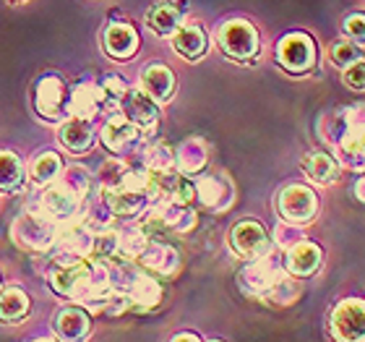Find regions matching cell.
<instances>
[{
  "mask_svg": "<svg viewBox=\"0 0 365 342\" xmlns=\"http://www.w3.org/2000/svg\"><path fill=\"white\" fill-rule=\"evenodd\" d=\"M55 236H58V220H53L42 209H29L19 214L11 228L14 243L26 251H50L55 246Z\"/></svg>",
  "mask_w": 365,
  "mask_h": 342,
  "instance_id": "obj_1",
  "label": "cell"
},
{
  "mask_svg": "<svg viewBox=\"0 0 365 342\" xmlns=\"http://www.w3.org/2000/svg\"><path fill=\"white\" fill-rule=\"evenodd\" d=\"M334 141L342 157L352 165L365 162V105H352L339 110L334 118Z\"/></svg>",
  "mask_w": 365,
  "mask_h": 342,
  "instance_id": "obj_2",
  "label": "cell"
},
{
  "mask_svg": "<svg viewBox=\"0 0 365 342\" xmlns=\"http://www.w3.org/2000/svg\"><path fill=\"white\" fill-rule=\"evenodd\" d=\"M220 47L225 50L227 58L232 61H251L259 55V31L253 26L251 21H245V19H230L220 26Z\"/></svg>",
  "mask_w": 365,
  "mask_h": 342,
  "instance_id": "obj_3",
  "label": "cell"
},
{
  "mask_svg": "<svg viewBox=\"0 0 365 342\" xmlns=\"http://www.w3.org/2000/svg\"><path fill=\"white\" fill-rule=\"evenodd\" d=\"M68 99L71 94L66 89V81L55 74L39 79L37 86H34V107L45 121H66Z\"/></svg>",
  "mask_w": 365,
  "mask_h": 342,
  "instance_id": "obj_4",
  "label": "cell"
},
{
  "mask_svg": "<svg viewBox=\"0 0 365 342\" xmlns=\"http://www.w3.org/2000/svg\"><path fill=\"white\" fill-rule=\"evenodd\" d=\"M277 63L289 74H308L316 66V45L303 31H292L277 47Z\"/></svg>",
  "mask_w": 365,
  "mask_h": 342,
  "instance_id": "obj_5",
  "label": "cell"
},
{
  "mask_svg": "<svg viewBox=\"0 0 365 342\" xmlns=\"http://www.w3.org/2000/svg\"><path fill=\"white\" fill-rule=\"evenodd\" d=\"M91 243H94V230L84 220H61L58 222V236L55 246L61 251V258H86L91 256Z\"/></svg>",
  "mask_w": 365,
  "mask_h": 342,
  "instance_id": "obj_6",
  "label": "cell"
},
{
  "mask_svg": "<svg viewBox=\"0 0 365 342\" xmlns=\"http://www.w3.org/2000/svg\"><path fill=\"white\" fill-rule=\"evenodd\" d=\"M138 141H141V129L133 121H128L123 113L110 115L107 123L102 126V144L115 157L130 154L138 146Z\"/></svg>",
  "mask_w": 365,
  "mask_h": 342,
  "instance_id": "obj_7",
  "label": "cell"
},
{
  "mask_svg": "<svg viewBox=\"0 0 365 342\" xmlns=\"http://www.w3.org/2000/svg\"><path fill=\"white\" fill-rule=\"evenodd\" d=\"M319 212V198L308 186H287V188L279 193V214L284 222H292V225H305L311 222Z\"/></svg>",
  "mask_w": 365,
  "mask_h": 342,
  "instance_id": "obj_8",
  "label": "cell"
},
{
  "mask_svg": "<svg viewBox=\"0 0 365 342\" xmlns=\"http://www.w3.org/2000/svg\"><path fill=\"white\" fill-rule=\"evenodd\" d=\"M331 335L344 342L365 340V301L350 298L331 311Z\"/></svg>",
  "mask_w": 365,
  "mask_h": 342,
  "instance_id": "obj_9",
  "label": "cell"
},
{
  "mask_svg": "<svg viewBox=\"0 0 365 342\" xmlns=\"http://www.w3.org/2000/svg\"><path fill=\"white\" fill-rule=\"evenodd\" d=\"M230 243H232L237 256L243 258H261L272 251L267 230L261 228L256 220L237 222L235 228H232V233H230Z\"/></svg>",
  "mask_w": 365,
  "mask_h": 342,
  "instance_id": "obj_10",
  "label": "cell"
},
{
  "mask_svg": "<svg viewBox=\"0 0 365 342\" xmlns=\"http://www.w3.org/2000/svg\"><path fill=\"white\" fill-rule=\"evenodd\" d=\"M193 188H196V201H201L212 212H225L232 204V198H235V186H232V181H230L227 175L222 173L198 178L193 183Z\"/></svg>",
  "mask_w": 365,
  "mask_h": 342,
  "instance_id": "obj_11",
  "label": "cell"
},
{
  "mask_svg": "<svg viewBox=\"0 0 365 342\" xmlns=\"http://www.w3.org/2000/svg\"><path fill=\"white\" fill-rule=\"evenodd\" d=\"M282 269L277 264H274L272 258L267 256H261V258H251V264L243 266L240 269V288H243V293H248V296H264L269 288H272L274 282L282 277Z\"/></svg>",
  "mask_w": 365,
  "mask_h": 342,
  "instance_id": "obj_12",
  "label": "cell"
},
{
  "mask_svg": "<svg viewBox=\"0 0 365 342\" xmlns=\"http://www.w3.org/2000/svg\"><path fill=\"white\" fill-rule=\"evenodd\" d=\"M118 107H120V113L128 121L136 123L141 134H149L157 126V121H160V107H157V102L144 89H128V94L123 97V102Z\"/></svg>",
  "mask_w": 365,
  "mask_h": 342,
  "instance_id": "obj_13",
  "label": "cell"
},
{
  "mask_svg": "<svg viewBox=\"0 0 365 342\" xmlns=\"http://www.w3.org/2000/svg\"><path fill=\"white\" fill-rule=\"evenodd\" d=\"M78 204H81V198L76 196V191L71 188L68 183H58V186H53V188L45 191V196H42V204H39V209L42 212H47L53 220H68V217H73L78 209Z\"/></svg>",
  "mask_w": 365,
  "mask_h": 342,
  "instance_id": "obj_14",
  "label": "cell"
},
{
  "mask_svg": "<svg viewBox=\"0 0 365 342\" xmlns=\"http://www.w3.org/2000/svg\"><path fill=\"white\" fill-rule=\"evenodd\" d=\"M125 293L130 298V308L133 311H154L162 303V288L160 282L146 277V274H133L125 285Z\"/></svg>",
  "mask_w": 365,
  "mask_h": 342,
  "instance_id": "obj_15",
  "label": "cell"
},
{
  "mask_svg": "<svg viewBox=\"0 0 365 342\" xmlns=\"http://www.w3.org/2000/svg\"><path fill=\"white\" fill-rule=\"evenodd\" d=\"M105 50L115 61H128L138 50V34L130 24H110L105 29Z\"/></svg>",
  "mask_w": 365,
  "mask_h": 342,
  "instance_id": "obj_16",
  "label": "cell"
},
{
  "mask_svg": "<svg viewBox=\"0 0 365 342\" xmlns=\"http://www.w3.org/2000/svg\"><path fill=\"white\" fill-rule=\"evenodd\" d=\"M136 261L144 269H149V272L162 274V277H173L178 272V266H180V253L170 243H149Z\"/></svg>",
  "mask_w": 365,
  "mask_h": 342,
  "instance_id": "obj_17",
  "label": "cell"
},
{
  "mask_svg": "<svg viewBox=\"0 0 365 342\" xmlns=\"http://www.w3.org/2000/svg\"><path fill=\"white\" fill-rule=\"evenodd\" d=\"M105 107V91H102V84H94V81H84L78 84L76 89L71 91L68 99V113L76 115V118H94Z\"/></svg>",
  "mask_w": 365,
  "mask_h": 342,
  "instance_id": "obj_18",
  "label": "cell"
},
{
  "mask_svg": "<svg viewBox=\"0 0 365 342\" xmlns=\"http://www.w3.org/2000/svg\"><path fill=\"white\" fill-rule=\"evenodd\" d=\"M141 89L149 94V97L162 105V102H168L173 97V91H175V76H173V71L168 66H162V63H152V66H146L141 71Z\"/></svg>",
  "mask_w": 365,
  "mask_h": 342,
  "instance_id": "obj_19",
  "label": "cell"
},
{
  "mask_svg": "<svg viewBox=\"0 0 365 342\" xmlns=\"http://www.w3.org/2000/svg\"><path fill=\"white\" fill-rule=\"evenodd\" d=\"M89 327H91L89 313L84 308H78V306H68V308L55 313L53 329H55V337H61V340H68V342L84 340L89 335Z\"/></svg>",
  "mask_w": 365,
  "mask_h": 342,
  "instance_id": "obj_20",
  "label": "cell"
},
{
  "mask_svg": "<svg viewBox=\"0 0 365 342\" xmlns=\"http://www.w3.org/2000/svg\"><path fill=\"white\" fill-rule=\"evenodd\" d=\"M61 144L73 154H81V152H89L91 144H94V129H91V123L86 118H66V123L61 126Z\"/></svg>",
  "mask_w": 365,
  "mask_h": 342,
  "instance_id": "obj_21",
  "label": "cell"
},
{
  "mask_svg": "<svg viewBox=\"0 0 365 342\" xmlns=\"http://www.w3.org/2000/svg\"><path fill=\"white\" fill-rule=\"evenodd\" d=\"M206 160H209V149H206V141L198 136L185 139L175 152V170L182 175H196L206 168Z\"/></svg>",
  "mask_w": 365,
  "mask_h": 342,
  "instance_id": "obj_22",
  "label": "cell"
},
{
  "mask_svg": "<svg viewBox=\"0 0 365 342\" xmlns=\"http://www.w3.org/2000/svg\"><path fill=\"white\" fill-rule=\"evenodd\" d=\"M287 272L297 277H308L321 266V248L311 241H297L287 248Z\"/></svg>",
  "mask_w": 365,
  "mask_h": 342,
  "instance_id": "obj_23",
  "label": "cell"
},
{
  "mask_svg": "<svg viewBox=\"0 0 365 342\" xmlns=\"http://www.w3.org/2000/svg\"><path fill=\"white\" fill-rule=\"evenodd\" d=\"M173 47H175V53L185 61H198L201 55L206 53V47H209V39H206V31L196 24H185L180 29L173 34Z\"/></svg>",
  "mask_w": 365,
  "mask_h": 342,
  "instance_id": "obj_24",
  "label": "cell"
},
{
  "mask_svg": "<svg viewBox=\"0 0 365 342\" xmlns=\"http://www.w3.org/2000/svg\"><path fill=\"white\" fill-rule=\"evenodd\" d=\"M31 301L26 296V290H21L19 285H8L0 290V321L6 324H19L29 316Z\"/></svg>",
  "mask_w": 365,
  "mask_h": 342,
  "instance_id": "obj_25",
  "label": "cell"
},
{
  "mask_svg": "<svg viewBox=\"0 0 365 342\" xmlns=\"http://www.w3.org/2000/svg\"><path fill=\"white\" fill-rule=\"evenodd\" d=\"M146 26H149L157 37H173L182 26V11L175 3H157V6L146 14Z\"/></svg>",
  "mask_w": 365,
  "mask_h": 342,
  "instance_id": "obj_26",
  "label": "cell"
},
{
  "mask_svg": "<svg viewBox=\"0 0 365 342\" xmlns=\"http://www.w3.org/2000/svg\"><path fill=\"white\" fill-rule=\"evenodd\" d=\"M303 173L308 175L313 183H319V186H329V183H334L336 173H339V165H336L329 154L311 152V154H305Z\"/></svg>",
  "mask_w": 365,
  "mask_h": 342,
  "instance_id": "obj_27",
  "label": "cell"
},
{
  "mask_svg": "<svg viewBox=\"0 0 365 342\" xmlns=\"http://www.w3.org/2000/svg\"><path fill=\"white\" fill-rule=\"evenodd\" d=\"M61 173H63V162L55 152L37 154L29 165V178L37 183V186H47V183H53Z\"/></svg>",
  "mask_w": 365,
  "mask_h": 342,
  "instance_id": "obj_28",
  "label": "cell"
},
{
  "mask_svg": "<svg viewBox=\"0 0 365 342\" xmlns=\"http://www.w3.org/2000/svg\"><path fill=\"white\" fill-rule=\"evenodd\" d=\"M24 186V165L14 152H0V191L16 193Z\"/></svg>",
  "mask_w": 365,
  "mask_h": 342,
  "instance_id": "obj_29",
  "label": "cell"
},
{
  "mask_svg": "<svg viewBox=\"0 0 365 342\" xmlns=\"http://www.w3.org/2000/svg\"><path fill=\"white\" fill-rule=\"evenodd\" d=\"M144 170L149 175H165L175 170V154L165 144H154L144 154Z\"/></svg>",
  "mask_w": 365,
  "mask_h": 342,
  "instance_id": "obj_30",
  "label": "cell"
},
{
  "mask_svg": "<svg viewBox=\"0 0 365 342\" xmlns=\"http://www.w3.org/2000/svg\"><path fill=\"white\" fill-rule=\"evenodd\" d=\"M264 301L272 306H289V303H295L297 298H300V285H297L292 277H287V274H282L279 280L274 282L272 288L264 293Z\"/></svg>",
  "mask_w": 365,
  "mask_h": 342,
  "instance_id": "obj_31",
  "label": "cell"
},
{
  "mask_svg": "<svg viewBox=\"0 0 365 342\" xmlns=\"http://www.w3.org/2000/svg\"><path fill=\"white\" fill-rule=\"evenodd\" d=\"M146 246H149V238L141 228H125L123 233H118V253H123L125 258L136 261Z\"/></svg>",
  "mask_w": 365,
  "mask_h": 342,
  "instance_id": "obj_32",
  "label": "cell"
},
{
  "mask_svg": "<svg viewBox=\"0 0 365 342\" xmlns=\"http://www.w3.org/2000/svg\"><path fill=\"white\" fill-rule=\"evenodd\" d=\"M115 253H118V233L107 228L97 230L94 233V243H91V256L99 258V261H107Z\"/></svg>",
  "mask_w": 365,
  "mask_h": 342,
  "instance_id": "obj_33",
  "label": "cell"
},
{
  "mask_svg": "<svg viewBox=\"0 0 365 342\" xmlns=\"http://www.w3.org/2000/svg\"><path fill=\"white\" fill-rule=\"evenodd\" d=\"M113 217H115V214H113V209L107 206L105 196H99V198H94V201H89V209H86L84 222L89 225V228H94V225H99V228H107V222L113 220Z\"/></svg>",
  "mask_w": 365,
  "mask_h": 342,
  "instance_id": "obj_34",
  "label": "cell"
},
{
  "mask_svg": "<svg viewBox=\"0 0 365 342\" xmlns=\"http://www.w3.org/2000/svg\"><path fill=\"white\" fill-rule=\"evenodd\" d=\"M125 170H128V165L123 160H107L102 168H99V186L102 188H113V186H118V183L123 181V175H125Z\"/></svg>",
  "mask_w": 365,
  "mask_h": 342,
  "instance_id": "obj_35",
  "label": "cell"
},
{
  "mask_svg": "<svg viewBox=\"0 0 365 342\" xmlns=\"http://www.w3.org/2000/svg\"><path fill=\"white\" fill-rule=\"evenodd\" d=\"M102 91H105V105L118 107L123 102V97L128 94V84L120 76H107L102 81Z\"/></svg>",
  "mask_w": 365,
  "mask_h": 342,
  "instance_id": "obj_36",
  "label": "cell"
},
{
  "mask_svg": "<svg viewBox=\"0 0 365 342\" xmlns=\"http://www.w3.org/2000/svg\"><path fill=\"white\" fill-rule=\"evenodd\" d=\"M358 55V47L352 45V42H336V45H331V63L339 66V69H347L350 63H355Z\"/></svg>",
  "mask_w": 365,
  "mask_h": 342,
  "instance_id": "obj_37",
  "label": "cell"
},
{
  "mask_svg": "<svg viewBox=\"0 0 365 342\" xmlns=\"http://www.w3.org/2000/svg\"><path fill=\"white\" fill-rule=\"evenodd\" d=\"M63 183H68L71 188L76 191V196L81 198V201L89 196V173H86L84 168H78V165H76V168H71Z\"/></svg>",
  "mask_w": 365,
  "mask_h": 342,
  "instance_id": "obj_38",
  "label": "cell"
},
{
  "mask_svg": "<svg viewBox=\"0 0 365 342\" xmlns=\"http://www.w3.org/2000/svg\"><path fill=\"white\" fill-rule=\"evenodd\" d=\"M344 84L355 91H365V61H355L344 69Z\"/></svg>",
  "mask_w": 365,
  "mask_h": 342,
  "instance_id": "obj_39",
  "label": "cell"
},
{
  "mask_svg": "<svg viewBox=\"0 0 365 342\" xmlns=\"http://www.w3.org/2000/svg\"><path fill=\"white\" fill-rule=\"evenodd\" d=\"M297 241H303V238H300L297 225H292V222H282L279 228H277V233H274V243L279 246V248H289V246H295Z\"/></svg>",
  "mask_w": 365,
  "mask_h": 342,
  "instance_id": "obj_40",
  "label": "cell"
},
{
  "mask_svg": "<svg viewBox=\"0 0 365 342\" xmlns=\"http://www.w3.org/2000/svg\"><path fill=\"white\" fill-rule=\"evenodd\" d=\"M344 34L358 42V45H365V14H352L347 21H344Z\"/></svg>",
  "mask_w": 365,
  "mask_h": 342,
  "instance_id": "obj_41",
  "label": "cell"
},
{
  "mask_svg": "<svg viewBox=\"0 0 365 342\" xmlns=\"http://www.w3.org/2000/svg\"><path fill=\"white\" fill-rule=\"evenodd\" d=\"M355 196H358L360 201L365 204V178H363V181H358V186H355Z\"/></svg>",
  "mask_w": 365,
  "mask_h": 342,
  "instance_id": "obj_42",
  "label": "cell"
},
{
  "mask_svg": "<svg viewBox=\"0 0 365 342\" xmlns=\"http://www.w3.org/2000/svg\"><path fill=\"white\" fill-rule=\"evenodd\" d=\"M175 340H198V335H193V332H182V335H175Z\"/></svg>",
  "mask_w": 365,
  "mask_h": 342,
  "instance_id": "obj_43",
  "label": "cell"
}]
</instances>
